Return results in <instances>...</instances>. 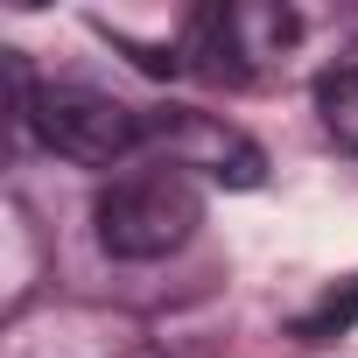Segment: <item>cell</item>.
I'll return each mask as SVG.
<instances>
[{"label": "cell", "mask_w": 358, "mask_h": 358, "mask_svg": "<svg viewBox=\"0 0 358 358\" xmlns=\"http://www.w3.org/2000/svg\"><path fill=\"white\" fill-rule=\"evenodd\" d=\"M92 225L113 260H169L204 225V190L176 169H141L92 197Z\"/></svg>", "instance_id": "6da1fadb"}, {"label": "cell", "mask_w": 358, "mask_h": 358, "mask_svg": "<svg viewBox=\"0 0 358 358\" xmlns=\"http://www.w3.org/2000/svg\"><path fill=\"white\" fill-rule=\"evenodd\" d=\"M351 323H358V274H351V281H337L316 309H302V316L288 323V337H295V344H330V337H344Z\"/></svg>", "instance_id": "8992f818"}, {"label": "cell", "mask_w": 358, "mask_h": 358, "mask_svg": "<svg viewBox=\"0 0 358 358\" xmlns=\"http://www.w3.org/2000/svg\"><path fill=\"white\" fill-rule=\"evenodd\" d=\"M29 127L50 155L85 162V169H113L134 148H148V113H134V106H120L113 92H92V85H36Z\"/></svg>", "instance_id": "3957f363"}, {"label": "cell", "mask_w": 358, "mask_h": 358, "mask_svg": "<svg viewBox=\"0 0 358 358\" xmlns=\"http://www.w3.org/2000/svg\"><path fill=\"white\" fill-rule=\"evenodd\" d=\"M148 141L155 148H169V169L183 176V169H197V176H211V183H232V190H253L260 183V148L239 134V127H225L218 113H197V106H169V113H148Z\"/></svg>", "instance_id": "277c9868"}, {"label": "cell", "mask_w": 358, "mask_h": 358, "mask_svg": "<svg viewBox=\"0 0 358 358\" xmlns=\"http://www.w3.org/2000/svg\"><path fill=\"white\" fill-rule=\"evenodd\" d=\"M295 36H302V22H295V8H281V0H218V8L190 15L183 57L211 85H253L274 57L295 50Z\"/></svg>", "instance_id": "7a4b0ae2"}, {"label": "cell", "mask_w": 358, "mask_h": 358, "mask_svg": "<svg viewBox=\"0 0 358 358\" xmlns=\"http://www.w3.org/2000/svg\"><path fill=\"white\" fill-rule=\"evenodd\" d=\"M316 120H323V134L337 148L358 155V64H330L316 78Z\"/></svg>", "instance_id": "5b68a950"}]
</instances>
